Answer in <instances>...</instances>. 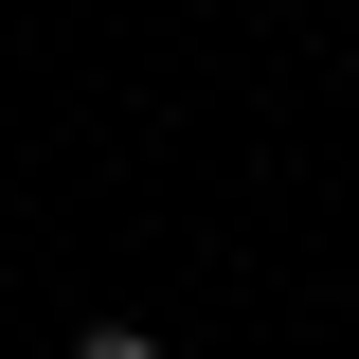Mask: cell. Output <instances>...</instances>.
<instances>
[{"label":"cell","instance_id":"cell-1","mask_svg":"<svg viewBox=\"0 0 359 359\" xmlns=\"http://www.w3.org/2000/svg\"><path fill=\"white\" fill-rule=\"evenodd\" d=\"M54 359H180V341H162V323H72Z\"/></svg>","mask_w":359,"mask_h":359}]
</instances>
